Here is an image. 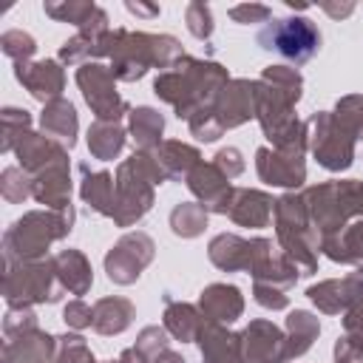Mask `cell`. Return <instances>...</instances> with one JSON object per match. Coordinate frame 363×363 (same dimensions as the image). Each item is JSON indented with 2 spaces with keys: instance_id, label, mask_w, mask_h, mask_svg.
<instances>
[{
  "instance_id": "1",
  "label": "cell",
  "mask_w": 363,
  "mask_h": 363,
  "mask_svg": "<svg viewBox=\"0 0 363 363\" xmlns=\"http://www.w3.org/2000/svg\"><path fill=\"white\" fill-rule=\"evenodd\" d=\"M258 43L269 51H278L286 60L303 62L318 51L320 34L306 17H284V20L264 26V31L258 34Z\"/></svg>"
}]
</instances>
